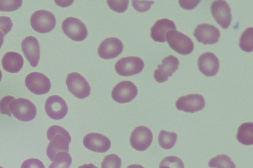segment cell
Instances as JSON below:
<instances>
[{
    "instance_id": "6da1fadb",
    "label": "cell",
    "mask_w": 253,
    "mask_h": 168,
    "mask_svg": "<svg viewBox=\"0 0 253 168\" xmlns=\"http://www.w3.org/2000/svg\"><path fill=\"white\" fill-rule=\"evenodd\" d=\"M46 135L50 141L46 154L50 161H52L58 153L69 152L71 137L64 128L57 125L51 126L47 130Z\"/></svg>"
},
{
    "instance_id": "7a4b0ae2",
    "label": "cell",
    "mask_w": 253,
    "mask_h": 168,
    "mask_svg": "<svg viewBox=\"0 0 253 168\" xmlns=\"http://www.w3.org/2000/svg\"><path fill=\"white\" fill-rule=\"evenodd\" d=\"M9 110L16 118L22 122L32 120L37 114L35 104L25 98L14 100L9 105Z\"/></svg>"
},
{
    "instance_id": "3957f363",
    "label": "cell",
    "mask_w": 253,
    "mask_h": 168,
    "mask_svg": "<svg viewBox=\"0 0 253 168\" xmlns=\"http://www.w3.org/2000/svg\"><path fill=\"white\" fill-rule=\"evenodd\" d=\"M166 38L170 48L180 54H189L194 49V43L191 39L176 30L168 32Z\"/></svg>"
},
{
    "instance_id": "277c9868",
    "label": "cell",
    "mask_w": 253,
    "mask_h": 168,
    "mask_svg": "<svg viewBox=\"0 0 253 168\" xmlns=\"http://www.w3.org/2000/svg\"><path fill=\"white\" fill-rule=\"evenodd\" d=\"M66 83L69 92L75 97L83 99L89 96L90 87L89 83L82 75L78 72L68 74Z\"/></svg>"
},
{
    "instance_id": "5b68a950",
    "label": "cell",
    "mask_w": 253,
    "mask_h": 168,
    "mask_svg": "<svg viewBox=\"0 0 253 168\" xmlns=\"http://www.w3.org/2000/svg\"><path fill=\"white\" fill-rule=\"evenodd\" d=\"M32 28L40 33H47L52 30L56 25V19L50 12L39 10L33 13L30 18Z\"/></svg>"
},
{
    "instance_id": "8992f818",
    "label": "cell",
    "mask_w": 253,
    "mask_h": 168,
    "mask_svg": "<svg viewBox=\"0 0 253 168\" xmlns=\"http://www.w3.org/2000/svg\"><path fill=\"white\" fill-rule=\"evenodd\" d=\"M62 29L68 37L75 41L84 40L88 34L84 23L79 19L72 17H68L63 21Z\"/></svg>"
},
{
    "instance_id": "52a82bcc",
    "label": "cell",
    "mask_w": 253,
    "mask_h": 168,
    "mask_svg": "<svg viewBox=\"0 0 253 168\" xmlns=\"http://www.w3.org/2000/svg\"><path fill=\"white\" fill-rule=\"evenodd\" d=\"M144 66V62L140 58L129 56L119 60L115 64V69L120 75L128 76L140 73Z\"/></svg>"
},
{
    "instance_id": "ba28073f",
    "label": "cell",
    "mask_w": 253,
    "mask_h": 168,
    "mask_svg": "<svg viewBox=\"0 0 253 168\" xmlns=\"http://www.w3.org/2000/svg\"><path fill=\"white\" fill-rule=\"evenodd\" d=\"M153 134L148 127L140 126L136 127L130 134L129 141L131 146L137 151H144L151 144Z\"/></svg>"
},
{
    "instance_id": "9c48e42d",
    "label": "cell",
    "mask_w": 253,
    "mask_h": 168,
    "mask_svg": "<svg viewBox=\"0 0 253 168\" xmlns=\"http://www.w3.org/2000/svg\"><path fill=\"white\" fill-rule=\"evenodd\" d=\"M26 87L33 93L43 95L48 93L51 88L49 78L44 74L38 72H32L26 77Z\"/></svg>"
},
{
    "instance_id": "30bf717a",
    "label": "cell",
    "mask_w": 253,
    "mask_h": 168,
    "mask_svg": "<svg viewBox=\"0 0 253 168\" xmlns=\"http://www.w3.org/2000/svg\"><path fill=\"white\" fill-rule=\"evenodd\" d=\"M135 85L130 81H123L118 83L113 89L111 96L116 102L124 103L130 102L137 95Z\"/></svg>"
},
{
    "instance_id": "8fae6325",
    "label": "cell",
    "mask_w": 253,
    "mask_h": 168,
    "mask_svg": "<svg viewBox=\"0 0 253 168\" xmlns=\"http://www.w3.org/2000/svg\"><path fill=\"white\" fill-rule=\"evenodd\" d=\"M212 17L223 29H227L232 20L231 10L225 0H214L211 6Z\"/></svg>"
},
{
    "instance_id": "7c38bea8",
    "label": "cell",
    "mask_w": 253,
    "mask_h": 168,
    "mask_svg": "<svg viewBox=\"0 0 253 168\" xmlns=\"http://www.w3.org/2000/svg\"><path fill=\"white\" fill-rule=\"evenodd\" d=\"M205 106L204 97L198 94L180 97L175 102L176 108L185 112L194 113L203 109Z\"/></svg>"
},
{
    "instance_id": "4fadbf2b",
    "label": "cell",
    "mask_w": 253,
    "mask_h": 168,
    "mask_svg": "<svg viewBox=\"0 0 253 168\" xmlns=\"http://www.w3.org/2000/svg\"><path fill=\"white\" fill-rule=\"evenodd\" d=\"M44 107L47 115L54 120H60L65 117L68 110L65 100L57 95L49 97L45 101Z\"/></svg>"
},
{
    "instance_id": "5bb4252c",
    "label": "cell",
    "mask_w": 253,
    "mask_h": 168,
    "mask_svg": "<svg viewBox=\"0 0 253 168\" xmlns=\"http://www.w3.org/2000/svg\"><path fill=\"white\" fill-rule=\"evenodd\" d=\"M179 61L173 55L165 57L162 61V64L158 66L155 70L154 77L159 83H163L168 80L169 77L172 76L178 67Z\"/></svg>"
},
{
    "instance_id": "9a60e30c",
    "label": "cell",
    "mask_w": 253,
    "mask_h": 168,
    "mask_svg": "<svg viewBox=\"0 0 253 168\" xmlns=\"http://www.w3.org/2000/svg\"><path fill=\"white\" fill-rule=\"evenodd\" d=\"M194 35L199 42L204 44H213L218 42L220 36V31L212 25L203 23L198 25Z\"/></svg>"
},
{
    "instance_id": "2e32d148",
    "label": "cell",
    "mask_w": 253,
    "mask_h": 168,
    "mask_svg": "<svg viewBox=\"0 0 253 168\" xmlns=\"http://www.w3.org/2000/svg\"><path fill=\"white\" fill-rule=\"evenodd\" d=\"M83 144L85 148L90 151L104 153L110 148V140L105 135L96 133L86 134L83 139Z\"/></svg>"
},
{
    "instance_id": "e0dca14e",
    "label": "cell",
    "mask_w": 253,
    "mask_h": 168,
    "mask_svg": "<svg viewBox=\"0 0 253 168\" xmlns=\"http://www.w3.org/2000/svg\"><path fill=\"white\" fill-rule=\"evenodd\" d=\"M124 45L122 42L116 37H110L104 40L98 48L100 57L104 59L114 58L123 51Z\"/></svg>"
},
{
    "instance_id": "ac0fdd59",
    "label": "cell",
    "mask_w": 253,
    "mask_h": 168,
    "mask_svg": "<svg viewBox=\"0 0 253 168\" xmlns=\"http://www.w3.org/2000/svg\"><path fill=\"white\" fill-rule=\"evenodd\" d=\"M21 47L30 65L36 67L40 58V47L38 39L34 36H28L22 40Z\"/></svg>"
},
{
    "instance_id": "d6986e66",
    "label": "cell",
    "mask_w": 253,
    "mask_h": 168,
    "mask_svg": "<svg viewBox=\"0 0 253 168\" xmlns=\"http://www.w3.org/2000/svg\"><path fill=\"white\" fill-rule=\"evenodd\" d=\"M198 65L199 70L207 76H214L219 68L218 58L210 52L204 53L199 57Z\"/></svg>"
},
{
    "instance_id": "ffe728a7",
    "label": "cell",
    "mask_w": 253,
    "mask_h": 168,
    "mask_svg": "<svg viewBox=\"0 0 253 168\" xmlns=\"http://www.w3.org/2000/svg\"><path fill=\"white\" fill-rule=\"evenodd\" d=\"M175 30H176V28L173 21L163 18L157 21L151 27L150 35L152 39L156 42H165L167 33L170 31Z\"/></svg>"
},
{
    "instance_id": "44dd1931",
    "label": "cell",
    "mask_w": 253,
    "mask_h": 168,
    "mask_svg": "<svg viewBox=\"0 0 253 168\" xmlns=\"http://www.w3.org/2000/svg\"><path fill=\"white\" fill-rule=\"evenodd\" d=\"M23 59L18 53L10 51L6 53L1 61L3 68L10 73L19 72L23 66Z\"/></svg>"
},
{
    "instance_id": "7402d4cb",
    "label": "cell",
    "mask_w": 253,
    "mask_h": 168,
    "mask_svg": "<svg viewBox=\"0 0 253 168\" xmlns=\"http://www.w3.org/2000/svg\"><path fill=\"white\" fill-rule=\"evenodd\" d=\"M236 138L238 141L246 145L253 144V124L246 122L242 124L238 128Z\"/></svg>"
},
{
    "instance_id": "603a6c76",
    "label": "cell",
    "mask_w": 253,
    "mask_h": 168,
    "mask_svg": "<svg viewBox=\"0 0 253 168\" xmlns=\"http://www.w3.org/2000/svg\"><path fill=\"white\" fill-rule=\"evenodd\" d=\"M208 165L211 168H236L231 158L225 154L218 155L211 158Z\"/></svg>"
},
{
    "instance_id": "cb8c5ba5",
    "label": "cell",
    "mask_w": 253,
    "mask_h": 168,
    "mask_svg": "<svg viewBox=\"0 0 253 168\" xmlns=\"http://www.w3.org/2000/svg\"><path fill=\"white\" fill-rule=\"evenodd\" d=\"M177 134L161 130L159 134L158 141L160 145L165 149H169L175 145L177 140Z\"/></svg>"
},
{
    "instance_id": "d4e9b609",
    "label": "cell",
    "mask_w": 253,
    "mask_h": 168,
    "mask_svg": "<svg viewBox=\"0 0 253 168\" xmlns=\"http://www.w3.org/2000/svg\"><path fill=\"white\" fill-rule=\"evenodd\" d=\"M239 46L242 50L250 52L253 49V29L249 27L242 34L239 42Z\"/></svg>"
},
{
    "instance_id": "484cf974",
    "label": "cell",
    "mask_w": 253,
    "mask_h": 168,
    "mask_svg": "<svg viewBox=\"0 0 253 168\" xmlns=\"http://www.w3.org/2000/svg\"><path fill=\"white\" fill-rule=\"evenodd\" d=\"M71 164L70 155L67 152H62L55 156L48 168H69Z\"/></svg>"
},
{
    "instance_id": "4316f807",
    "label": "cell",
    "mask_w": 253,
    "mask_h": 168,
    "mask_svg": "<svg viewBox=\"0 0 253 168\" xmlns=\"http://www.w3.org/2000/svg\"><path fill=\"white\" fill-rule=\"evenodd\" d=\"M159 168H184L183 161L176 156H169L161 162Z\"/></svg>"
},
{
    "instance_id": "83f0119b",
    "label": "cell",
    "mask_w": 253,
    "mask_h": 168,
    "mask_svg": "<svg viewBox=\"0 0 253 168\" xmlns=\"http://www.w3.org/2000/svg\"><path fill=\"white\" fill-rule=\"evenodd\" d=\"M121 159L118 155L110 154L103 159L101 168H121Z\"/></svg>"
},
{
    "instance_id": "f1b7e54d",
    "label": "cell",
    "mask_w": 253,
    "mask_h": 168,
    "mask_svg": "<svg viewBox=\"0 0 253 168\" xmlns=\"http://www.w3.org/2000/svg\"><path fill=\"white\" fill-rule=\"evenodd\" d=\"M22 1L0 0V11H12L18 9L22 5Z\"/></svg>"
},
{
    "instance_id": "f546056e",
    "label": "cell",
    "mask_w": 253,
    "mask_h": 168,
    "mask_svg": "<svg viewBox=\"0 0 253 168\" xmlns=\"http://www.w3.org/2000/svg\"><path fill=\"white\" fill-rule=\"evenodd\" d=\"M107 2L110 8L113 10L118 12L123 13L127 8L128 0H107Z\"/></svg>"
},
{
    "instance_id": "4dcf8cb0",
    "label": "cell",
    "mask_w": 253,
    "mask_h": 168,
    "mask_svg": "<svg viewBox=\"0 0 253 168\" xmlns=\"http://www.w3.org/2000/svg\"><path fill=\"white\" fill-rule=\"evenodd\" d=\"M15 100L14 97L11 96H6L3 97L0 101V112L2 114L11 116V113L9 110V105L11 101Z\"/></svg>"
},
{
    "instance_id": "1f68e13d",
    "label": "cell",
    "mask_w": 253,
    "mask_h": 168,
    "mask_svg": "<svg viewBox=\"0 0 253 168\" xmlns=\"http://www.w3.org/2000/svg\"><path fill=\"white\" fill-rule=\"evenodd\" d=\"M153 2L154 1L152 0H132L133 8L140 12L148 10Z\"/></svg>"
},
{
    "instance_id": "d6a6232c",
    "label": "cell",
    "mask_w": 253,
    "mask_h": 168,
    "mask_svg": "<svg viewBox=\"0 0 253 168\" xmlns=\"http://www.w3.org/2000/svg\"><path fill=\"white\" fill-rule=\"evenodd\" d=\"M12 25V21L9 17L0 16V30L4 35L10 31Z\"/></svg>"
},
{
    "instance_id": "836d02e7",
    "label": "cell",
    "mask_w": 253,
    "mask_h": 168,
    "mask_svg": "<svg viewBox=\"0 0 253 168\" xmlns=\"http://www.w3.org/2000/svg\"><path fill=\"white\" fill-rule=\"evenodd\" d=\"M21 168H45L42 162L39 159L31 158L25 160Z\"/></svg>"
},
{
    "instance_id": "e575fe53",
    "label": "cell",
    "mask_w": 253,
    "mask_h": 168,
    "mask_svg": "<svg viewBox=\"0 0 253 168\" xmlns=\"http://www.w3.org/2000/svg\"><path fill=\"white\" fill-rule=\"evenodd\" d=\"M200 1V0H178L180 6L185 9L195 8Z\"/></svg>"
},
{
    "instance_id": "d590c367",
    "label": "cell",
    "mask_w": 253,
    "mask_h": 168,
    "mask_svg": "<svg viewBox=\"0 0 253 168\" xmlns=\"http://www.w3.org/2000/svg\"><path fill=\"white\" fill-rule=\"evenodd\" d=\"M78 168H97V167L92 164H88L79 166Z\"/></svg>"
},
{
    "instance_id": "8d00e7d4",
    "label": "cell",
    "mask_w": 253,
    "mask_h": 168,
    "mask_svg": "<svg viewBox=\"0 0 253 168\" xmlns=\"http://www.w3.org/2000/svg\"><path fill=\"white\" fill-rule=\"evenodd\" d=\"M127 168H144L143 166L140 165L132 164L128 166Z\"/></svg>"
},
{
    "instance_id": "74e56055",
    "label": "cell",
    "mask_w": 253,
    "mask_h": 168,
    "mask_svg": "<svg viewBox=\"0 0 253 168\" xmlns=\"http://www.w3.org/2000/svg\"><path fill=\"white\" fill-rule=\"evenodd\" d=\"M3 40H4V35L1 32H0V48L3 44Z\"/></svg>"
},
{
    "instance_id": "f35d334b",
    "label": "cell",
    "mask_w": 253,
    "mask_h": 168,
    "mask_svg": "<svg viewBox=\"0 0 253 168\" xmlns=\"http://www.w3.org/2000/svg\"><path fill=\"white\" fill-rule=\"evenodd\" d=\"M1 78H2V72H1V70L0 69V82L1 80Z\"/></svg>"
},
{
    "instance_id": "ab89813d",
    "label": "cell",
    "mask_w": 253,
    "mask_h": 168,
    "mask_svg": "<svg viewBox=\"0 0 253 168\" xmlns=\"http://www.w3.org/2000/svg\"><path fill=\"white\" fill-rule=\"evenodd\" d=\"M0 168H3V167H1V166H0Z\"/></svg>"
}]
</instances>
